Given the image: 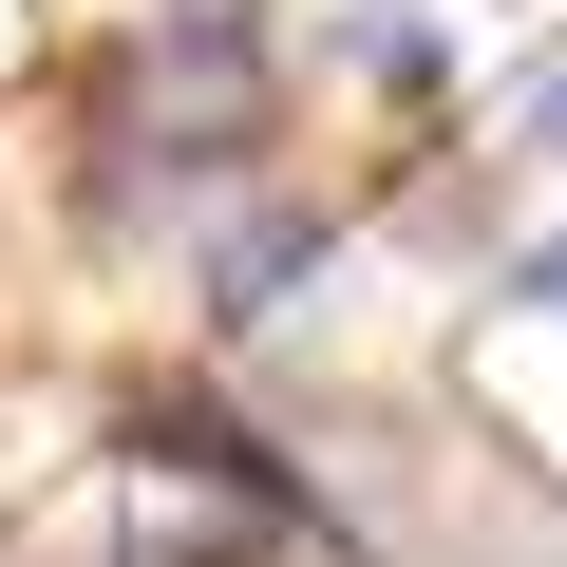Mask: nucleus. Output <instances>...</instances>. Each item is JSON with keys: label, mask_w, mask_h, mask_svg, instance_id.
Instances as JSON below:
<instances>
[{"label": "nucleus", "mask_w": 567, "mask_h": 567, "mask_svg": "<svg viewBox=\"0 0 567 567\" xmlns=\"http://www.w3.org/2000/svg\"><path fill=\"white\" fill-rule=\"evenodd\" d=\"M341 246H360V189H322V171H265L246 208H208L171 265H189V341L208 360H246V341H284L341 284Z\"/></svg>", "instance_id": "f257e3e1"}, {"label": "nucleus", "mask_w": 567, "mask_h": 567, "mask_svg": "<svg viewBox=\"0 0 567 567\" xmlns=\"http://www.w3.org/2000/svg\"><path fill=\"white\" fill-rule=\"evenodd\" d=\"M454 133H473L511 189H567V58H529V76H511L492 114H454Z\"/></svg>", "instance_id": "f03ea898"}, {"label": "nucleus", "mask_w": 567, "mask_h": 567, "mask_svg": "<svg viewBox=\"0 0 567 567\" xmlns=\"http://www.w3.org/2000/svg\"><path fill=\"white\" fill-rule=\"evenodd\" d=\"M492 322H567V227H529V246L492 265Z\"/></svg>", "instance_id": "7ed1b4c3"}, {"label": "nucleus", "mask_w": 567, "mask_h": 567, "mask_svg": "<svg viewBox=\"0 0 567 567\" xmlns=\"http://www.w3.org/2000/svg\"><path fill=\"white\" fill-rule=\"evenodd\" d=\"M0 567H114V548H0Z\"/></svg>", "instance_id": "20e7f679"}]
</instances>
